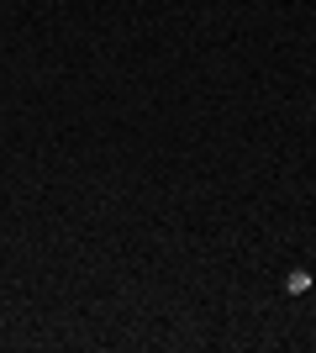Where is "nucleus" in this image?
I'll return each instance as SVG.
<instances>
[{"label": "nucleus", "instance_id": "1", "mask_svg": "<svg viewBox=\"0 0 316 353\" xmlns=\"http://www.w3.org/2000/svg\"><path fill=\"white\" fill-rule=\"evenodd\" d=\"M285 290L290 295H306V290H311V274H306V269H290V274H285Z\"/></svg>", "mask_w": 316, "mask_h": 353}]
</instances>
